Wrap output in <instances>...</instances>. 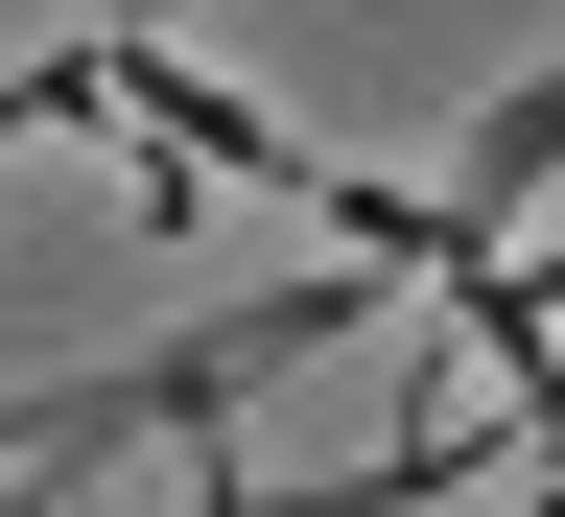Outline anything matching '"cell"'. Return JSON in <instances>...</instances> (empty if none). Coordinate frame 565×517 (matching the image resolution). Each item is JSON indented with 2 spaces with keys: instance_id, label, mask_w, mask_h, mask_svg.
I'll use <instances>...</instances> for the list:
<instances>
[{
  "instance_id": "cell-3",
  "label": "cell",
  "mask_w": 565,
  "mask_h": 517,
  "mask_svg": "<svg viewBox=\"0 0 565 517\" xmlns=\"http://www.w3.org/2000/svg\"><path fill=\"white\" fill-rule=\"evenodd\" d=\"M519 517H565V471H542V494H519Z\"/></svg>"
},
{
  "instance_id": "cell-2",
  "label": "cell",
  "mask_w": 565,
  "mask_h": 517,
  "mask_svg": "<svg viewBox=\"0 0 565 517\" xmlns=\"http://www.w3.org/2000/svg\"><path fill=\"white\" fill-rule=\"evenodd\" d=\"M494 282H519V306H542V330H565V236H542V259H494Z\"/></svg>"
},
{
  "instance_id": "cell-1",
  "label": "cell",
  "mask_w": 565,
  "mask_h": 517,
  "mask_svg": "<svg viewBox=\"0 0 565 517\" xmlns=\"http://www.w3.org/2000/svg\"><path fill=\"white\" fill-rule=\"evenodd\" d=\"M542 189H565V47L448 141V236H471V259H519V212H542Z\"/></svg>"
}]
</instances>
